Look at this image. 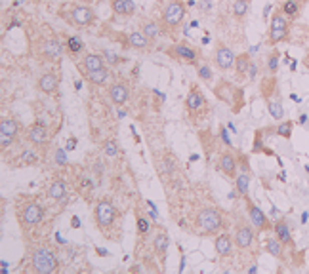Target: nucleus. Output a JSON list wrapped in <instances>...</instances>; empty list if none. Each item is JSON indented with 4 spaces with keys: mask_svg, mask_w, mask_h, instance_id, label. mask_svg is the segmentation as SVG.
Instances as JSON below:
<instances>
[{
    "mask_svg": "<svg viewBox=\"0 0 309 274\" xmlns=\"http://www.w3.org/2000/svg\"><path fill=\"white\" fill-rule=\"evenodd\" d=\"M305 170H307V173H309V166H305Z\"/></svg>",
    "mask_w": 309,
    "mask_h": 274,
    "instance_id": "nucleus-45",
    "label": "nucleus"
},
{
    "mask_svg": "<svg viewBox=\"0 0 309 274\" xmlns=\"http://www.w3.org/2000/svg\"><path fill=\"white\" fill-rule=\"evenodd\" d=\"M80 2H92V0H80Z\"/></svg>",
    "mask_w": 309,
    "mask_h": 274,
    "instance_id": "nucleus-44",
    "label": "nucleus"
},
{
    "mask_svg": "<svg viewBox=\"0 0 309 274\" xmlns=\"http://www.w3.org/2000/svg\"><path fill=\"white\" fill-rule=\"evenodd\" d=\"M137 232L139 234H147L149 232V221L143 217H139L137 219Z\"/></svg>",
    "mask_w": 309,
    "mask_h": 274,
    "instance_id": "nucleus-39",
    "label": "nucleus"
},
{
    "mask_svg": "<svg viewBox=\"0 0 309 274\" xmlns=\"http://www.w3.org/2000/svg\"><path fill=\"white\" fill-rule=\"evenodd\" d=\"M185 19V6L182 0H172L168 2L163 10V25L170 31H176L184 23Z\"/></svg>",
    "mask_w": 309,
    "mask_h": 274,
    "instance_id": "nucleus-4",
    "label": "nucleus"
},
{
    "mask_svg": "<svg viewBox=\"0 0 309 274\" xmlns=\"http://www.w3.org/2000/svg\"><path fill=\"white\" fill-rule=\"evenodd\" d=\"M88 82H92V84L96 86H103L109 80V71H107L105 67L103 69H99V71H94V73H88L86 75Z\"/></svg>",
    "mask_w": 309,
    "mask_h": 274,
    "instance_id": "nucleus-27",
    "label": "nucleus"
},
{
    "mask_svg": "<svg viewBox=\"0 0 309 274\" xmlns=\"http://www.w3.org/2000/svg\"><path fill=\"white\" fill-rule=\"evenodd\" d=\"M67 46H69V50L73 52V54H77V52H80L82 50V42H80V38H77V37H71L67 40Z\"/></svg>",
    "mask_w": 309,
    "mask_h": 274,
    "instance_id": "nucleus-38",
    "label": "nucleus"
},
{
    "mask_svg": "<svg viewBox=\"0 0 309 274\" xmlns=\"http://www.w3.org/2000/svg\"><path fill=\"white\" fill-rule=\"evenodd\" d=\"M18 130H20V126L14 118H2V122H0V145H2V149L10 147L14 143Z\"/></svg>",
    "mask_w": 309,
    "mask_h": 274,
    "instance_id": "nucleus-13",
    "label": "nucleus"
},
{
    "mask_svg": "<svg viewBox=\"0 0 309 274\" xmlns=\"http://www.w3.org/2000/svg\"><path fill=\"white\" fill-rule=\"evenodd\" d=\"M267 111L275 120H282V116H284V109H282L280 101H267Z\"/></svg>",
    "mask_w": 309,
    "mask_h": 274,
    "instance_id": "nucleus-31",
    "label": "nucleus"
},
{
    "mask_svg": "<svg viewBox=\"0 0 309 274\" xmlns=\"http://www.w3.org/2000/svg\"><path fill=\"white\" fill-rule=\"evenodd\" d=\"M250 171H242V173H239L237 177H235V185H237V192L239 194H242L244 198L248 196V187H250Z\"/></svg>",
    "mask_w": 309,
    "mask_h": 274,
    "instance_id": "nucleus-25",
    "label": "nucleus"
},
{
    "mask_svg": "<svg viewBox=\"0 0 309 274\" xmlns=\"http://www.w3.org/2000/svg\"><path fill=\"white\" fill-rule=\"evenodd\" d=\"M273 230H275V236L279 238L284 246H292V232H290L286 221H277L273 225Z\"/></svg>",
    "mask_w": 309,
    "mask_h": 274,
    "instance_id": "nucleus-24",
    "label": "nucleus"
},
{
    "mask_svg": "<svg viewBox=\"0 0 309 274\" xmlns=\"http://www.w3.org/2000/svg\"><path fill=\"white\" fill-rule=\"evenodd\" d=\"M166 247H168V238H166V234H161V236H157V240H154V251H157V255L165 257Z\"/></svg>",
    "mask_w": 309,
    "mask_h": 274,
    "instance_id": "nucleus-35",
    "label": "nucleus"
},
{
    "mask_svg": "<svg viewBox=\"0 0 309 274\" xmlns=\"http://www.w3.org/2000/svg\"><path fill=\"white\" fill-rule=\"evenodd\" d=\"M27 139H29L33 145L42 147V145L48 143V132H46V128H44L42 124H33L29 128V132H27Z\"/></svg>",
    "mask_w": 309,
    "mask_h": 274,
    "instance_id": "nucleus-18",
    "label": "nucleus"
},
{
    "mask_svg": "<svg viewBox=\"0 0 309 274\" xmlns=\"http://www.w3.org/2000/svg\"><path fill=\"white\" fill-rule=\"evenodd\" d=\"M185 107L193 116H203L208 113V101L199 88H191V92L187 94V99H185Z\"/></svg>",
    "mask_w": 309,
    "mask_h": 274,
    "instance_id": "nucleus-7",
    "label": "nucleus"
},
{
    "mask_svg": "<svg viewBox=\"0 0 309 274\" xmlns=\"http://www.w3.org/2000/svg\"><path fill=\"white\" fill-rule=\"evenodd\" d=\"M58 162H61V164L65 162V156H63V151H58Z\"/></svg>",
    "mask_w": 309,
    "mask_h": 274,
    "instance_id": "nucleus-41",
    "label": "nucleus"
},
{
    "mask_svg": "<svg viewBox=\"0 0 309 274\" xmlns=\"http://www.w3.org/2000/svg\"><path fill=\"white\" fill-rule=\"evenodd\" d=\"M111 10L116 16H134V0H111Z\"/></svg>",
    "mask_w": 309,
    "mask_h": 274,
    "instance_id": "nucleus-22",
    "label": "nucleus"
},
{
    "mask_svg": "<svg viewBox=\"0 0 309 274\" xmlns=\"http://www.w3.org/2000/svg\"><path fill=\"white\" fill-rule=\"evenodd\" d=\"M69 23L78 29L90 27L96 21V12L90 8L88 4H75L69 12Z\"/></svg>",
    "mask_w": 309,
    "mask_h": 274,
    "instance_id": "nucleus-6",
    "label": "nucleus"
},
{
    "mask_svg": "<svg viewBox=\"0 0 309 274\" xmlns=\"http://www.w3.org/2000/svg\"><path fill=\"white\" fill-rule=\"evenodd\" d=\"M265 251L273 257H282V253H284V244H282L277 236L267 238V242H265Z\"/></svg>",
    "mask_w": 309,
    "mask_h": 274,
    "instance_id": "nucleus-26",
    "label": "nucleus"
},
{
    "mask_svg": "<svg viewBox=\"0 0 309 274\" xmlns=\"http://www.w3.org/2000/svg\"><path fill=\"white\" fill-rule=\"evenodd\" d=\"M250 65H252V59L248 54H241V56H237V59H235V69H237L239 75H244L250 69Z\"/></svg>",
    "mask_w": 309,
    "mask_h": 274,
    "instance_id": "nucleus-28",
    "label": "nucleus"
},
{
    "mask_svg": "<svg viewBox=\"0 0 309 274\" xmlns=\"http://www.w3.org/2000/svg\"><path fill=\"white\" fill-rule=\"evenodd\" d=\"M223 227V213L220 209L216 208H204L199 211L197 215V228L210 236V234H216L218 230H222Z\"/></svg>",
    "mask_w": 309,
    "mask_h": 274,
    "instance_id": "nucleus-1",
    "label": "nucleus"
},
{
    "mask_svg": "<svg viewBox=\"0 0 309 274\" xmlns=\"http://www.w3.org/2000/svg\"><path fill=\"white\" fill-rule=\"evenodd\" d=\"M78 65L82 69V73L88 75V73H94V71L103 69L105 67V59H103V56H99V54H86V56L80 59Z\"/></svg>",
    "mask_w": 309,
    "mask_h": 274,
    "instance_id": "nucleus-16",
    "label": "nucleus"
},
{
    "mask_svg": "<svg viewBox=\"0 0 309 274\" xmlns=\"http://www.w3.org/2000/svg\"><path fill=\"white\" fill-rule=\"evenodd\" d=\"M170 56L178 57V59H182V61H187V63H191V65H197L199 61V52L195 50L191 44H187V42H178L172 46L170 50Z\"/></svg>",
    "mask_w": 309,
    "mask_h": 274,
    "instance_id": "nucleus-12",
    "label": "nucleus"
},
{
    "mask_svg": "<svg viewBox=\"0 0 309 274\" xmlns=\"http://www.w3.org/2000/svg\"><path fill=\"white\" fill-rule=\"evenodd\" d=\"M233 242L231 236L229 234H220V236H216V242H214V249H216V253L222 257H227L231 255L233 251Z\"/></svg>",
    "mask_w": 309,
    "mask_h": 274,
    "instance_id": "nucleus-21",
    "label": "nucleus"
},
{
    "mask_svg": "<svg viewBox=\"0 0 309 274\" xmlns=\"http://www.w3.org/2000/svg\"><path fill=\"white\" fill-rule=\"evenodd\" d=\"M197 75H199V78L201 80H204V82H212V78H214V73H212V69L206 65V63H197Z\"/></svg>",
    "mask_w": 309,
    "mask_h": 274,
    "instance_id": "nucleus-32",
    "label": "nucleus"
},
{
    "mask_svg": "<svg viewBox=\"0 0 309 274\" xmlns=\"http://www.w3.org/2000/svg\"><path fill=\"white\" fill-rule=\"evenodd\" d=\"M288 18L284 16L282 10H275V14L271 16V23H269V44L275 46L282 40L288 38Z\"/></svg>",
    "mask_w": 309,
    "mask_h": 274,
    "instance_id": "nucleus-3",
    "label": "nucleus"
},
{
    "mask_svg": "<svg viewBox=\"0 0 309 274\" xmlns=\"http://www.w3.org/2000/svg\"><path fill=\"white\" fill-rule=\"evenodd\" d=\"M157 2H168V0H157Z\"/></svg>",
    "mask_w": 309,
    "mask_h": 274,
    "instance_id": "nucleus-43",
    "label": "nucleus"
},
{
    "mask_svg": "<svg viewBox=\"0 0 309 274\" xmlns=\"http://www.w3.org/2000/svg\"><path fill=\"white\" fill-rule=\"evenodd\" d=\"M116 215H118V211L111 200H99L94 208V219H96V225L99 228L111 227L115 223Z\"/></svg>",
    "mask_w": 309,
    "mask_h": 274,
    "instance_id": "nucleus-5",
    "label": "nucleus"
},
{
    "mask_svg": "<svg viewBox=\"0 0 309 274\" xmlns=\"http://www.w3.org/2000/svg\"><path fill=\"white\" fill-rule=\"evenodd\" d=\"M105 154L109 156V158H115L116 156V145L115 143H111V141L107 143L105 145Z\"/></svg>",
    "mask_w": 309,
    "mask_h": 274,
    "instance_id": "nucleus-40",
    "label": "nucleus"
},
{
    "mask_svg": "<svg viewBox=\"0 0 309 274\" xmlns=\"http://www.w3.org/2000/svg\"><path fill=\"white\" fill-rule=\"evenodd\" d=\"M292 128H294V122L286 120V122L279 124V126L275 128V133L280 135V137H284V139H290V137H292Z\"/></svg>",
    "mask_w": 309,
    "mask_h": 274,
    "instance_id": "nucleus-33",
    "label": "nucleus"
},
{
    "mask_svg": "<svg viewBox=\"0 0 309 274\" xmlns=\"http://www.w3.org/2000/svg\"><path fill=\"white\" fill-rule=\"evenodd\" d=\"M235 54H233L231 48H227L225 44H220L214 52V63L220 71H231L235 67Z\"/></svg>",
    "mask_w": 309,
    "mask_h": 274,
    "instance_id": "nucleus-10",
    "label": "nucleus"
},
{
    "mask_svg": "<svg viewBox=\"0 0 309 274\" xmlns=\"http://www.w3.org/2000/svg\"><path fill=\"white\" fill-rule=\"evenodd\" d=\"M141 33H145V37H149L151 40L161 35V27L154 23V21H143L141 23Z\"/></svg>",
    "mask_w": 309,
    "mask_h": 274,
    "instance_id": "nucleus-29",
    "label": "nucleus"
},
{
    "mask_svg": "<svg viewBox=\"0 0 309 274\" xmlns=\"http://www.w3.org/2000/svg\"><path fill=\"white\" fill-rule=\"evenodd\" d=\"M101 56H103L105 63H109V65L116 67L118 63H120V57L116 56L113 50H109V48H103V50H101Z\"/></svg>",
    "mask_w": 309,
    "mask_h": 274,
    "instance_id": "nucleus-36",
    "label": "nucleus"
},
{
    "mask_svg": "<svg viewBox=\"0 0 309 274\" xmlns=\"http://www.w3.org/2000/svg\"><path fill=\"white\" fill-rule=\"evenodd\" d=\"M65 194H67V185H65V181L61 179L52 181L48 185V189H46V196L50 200H61Z\"/></svg>",
    "mask_w": 309,
    "mask_h": 274,
    "instance_id": "nucleus-23",
    "label": "nucleus"
},
{
    "mask_svg": "<svg viewBox=\"0 0 309 274\" xmlns=\"http://www.w3.org/2000/svg\"><path fill=\"white\" fill-rule=\"evenodd\" d=\"M218 170L222 171L225 177H229V179H235V177H237L239 166H237V160H235L233 152H222V156H220V160H218Z\"/></svg>",
    "mask_w": 309,
    "mask_h": 274,
    "instance_id": "nucleus-14",
    "label": "nucleus"
},
{
    "mask_svg": "<svg viewBox=\"0 0 309 274\" xmlns=\"http://www.w3.org/2000/svg\"><path fill=\"white\" fill-rule=\"evenodd\" d=\"M254 244V230L248 225H241L235 232V246L239 249H248Z\"/></svg>",
    "mask_w": 309,
    "mask_h": 274,
    "instance_id": "nucleus-17",
    "label": "nucleus"
},
{
    "mask_svg": "<svg viewBox=\"0 0 309 274\" xmlns=\"http://www.w3.org/2000/svg\"><path fill=\"white\" fill-rule=\"evenodd\" d=\"M44 217V208L37 204V202H27L20 211V219L23 225L27 227H33V225H39L40 221Z\"/></svg>",
    "mask_w": 309,
    "mask_h": 274,
    "instance_id": "nucleus-9",
    "label": "nucleus"
},
{
    "mask_svg": "<svg viewBox=\"0 0 309 274\" xmlns=\"http://www.w3.org/2000/svg\"><path fill=\"white\" fill-rule=\"evenodd\" d=\"M59 86V78L56 73H44V75L39 78V90L42 94L52 95Z\"/></svg>",
    "mask_w": 309,
    "mask_h": 274,
    "instance_id": "nucleus-19",
    "label": "nucleus"
},
{
    "mask_svg": "<svg viewBox=\"0 0 309 274\" xmlns=\"http://www.w3.org/2000/svg\"><path fill=\"white\" fill-rule=\"evenodd\" d=\"M248 14V0H235L233 2V16L237 19H242Z\"/></svg>",
    "mask_w": 309,
    "mask_h": 274,
    "instance_id": "nucleus-30",
    "label": "nucleus"
},
{
    "mask_svg": "<svg viewBox=\"0 0 309 274\" xmlns=\"http://www.w3.org/2000/svg\"><path fill=\"white\" fill-rule=\"evenodd\" d=\"M265 69L269 71L271 75H275V73H277V69H279V54H277V52H273V54H271V56L267 57Z\"/></svg>",
    "mask_w": 309,
    "mask_h": 274,
    "instance_id": "nucleus-37",
    "label": "nucleus"
},
{
    "mask_svg": "<svg viewBox=\"0 0 309 274\" xmlns=\"http://www.w3.org/2000/svg\"><path fill=\"white\" fill-rule=\"evenodd\" d=\"M128 46L134 50H149L153 46V40L145 37V33H141V31H134L128 35Z\"/></svg>",
    "mask_w": 309,
    "mask_h": 274,
    "instance_id": "nucleus-20",
    "label": "nucleus"
},
{
    "mask_svg": "<svg viewBox=\"0 0 309 274\" xmlns=\"http://www.w3.org/2000/svg\"><path fill=\"white\" fill-rule=\"evenodd\" d=\"M37 54H39L44 61L54 63V61H59L61 56H63V44L59 42L58 38H48V40H44V42H40L39 44Z\"/></svg>",
    "mask_w": 309,
    "mask_h": 274,
    "instance_id": "nucleus-8",
    "label": "nucleus"
},
{
    "mask_svg": "<svg viewBox=\"0 0 309 274\" xmlns=\"http://www.w3.org/2000/svg\"><path fill=\"white\" fill-rule=\"evenodd\" d=\"M107 95H109L111 103L118 107V105H124L126 101H128V97H130V90H128V86L122 84V82H115V84L109 86Z\"/></svg>",
    "mask_w": 309,
    "mask_h": 274,
    "instance_id": "nucleus-15",
    "label": "nucleus"
},
{
    "mask_svg": "<svg viewBox=\"0 0 309 274\" xmlns=\"http://www.w3.org/2000/svg\"><path fill=\"white\" fill-rule=\"evenodd\" d=\"M33 270L39 274H52L58 270V257L56 253H52L48 247H39L35 253H33Z\"/></svg>",
    "mask_w": 309,
    "mask_h": 274,
    "instance_id": "nucleus-2",
    "label": "nucleus"
},
{
    "mask_svg": "<svg viewBox=\"0 0 309 274\" xmlns=\"http://www.w3.org/2000/svg\"><path fill=\"white\" fill-rule=\"evenodd\" d=\"M246 211H248V217L252 221V227H256L258 230H269L271 225H269V219L267 215L261 211L256 204H252V200L246 196Z\"/></svg>",
    "mask_w": 309,
    "mask_h": 274,
    "instance_id": "nucleus-11",
    "label": "nucleus"
},
{
    "mask_svg": "<svg viewBox=\"0 0 309 274\" xmlns=\"http://www.w3.org/2000/svg\"><path fill=\"white\" fill-rule=\"evenodd\" d=\"M282 12H284V16L286 18H294V16H298V12H299V6H298V2L296 0H286L284 4H282Z\"/></svg>",
    "mask_w": 309,
    "mask_h": 274,
    "instance_id": "nucleus-34",
    "label": "nucleus"
},
{
    "mask_svg": "<svg viewBox=\"0 0 309 274\" xmlns=\"http://www.w3.org/2000/svg\"><path fill=\"white\" fill-rule=\"evenodd\" d=\"M298 122H299V124H305V122H307V114H301V116H299Z\"/></svg>",
    "mask_w": 309,
    "mask_h": 274,
    "instance_id": "nucleus-42",
    "label": "nucleus"
}]
</instances>
